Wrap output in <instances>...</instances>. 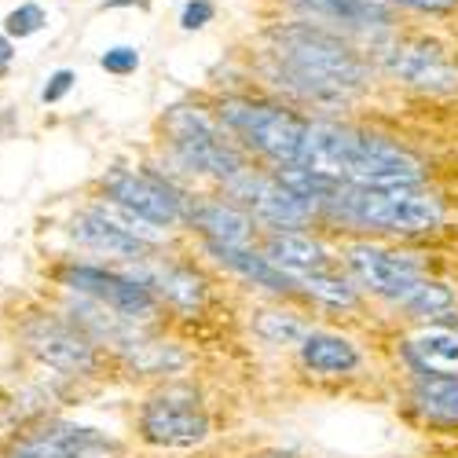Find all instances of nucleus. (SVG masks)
Returning <instances> with one entry per match:
<instances>
[{"instance_id": "nucleus-1", "label": "nucleus", "mask_w": 458, "mask_h": 458, "mask_svg": "<svg viewBox=\"0 0 458 458\" xmlns=\"http://www.w3.org/2000/svg\"><path fill=\"white\" fill-rule=\"evenodd\" d=\"M297 165L327 173L341 183H367V187H407L426 180L422 162L407 147L334 122H309Z\"/></svg>"}, {"instance_id": "nucleus-2", "label": "nucleus", "mask_w": 458, "mask_h": 458, "mask_svg": "<svg viewBox=\"0 0 458 458\" xmlns=\"http://www.w3.org/2000/svg\"><path fill=\"white\" fill-rule=\"evenodd\" d=\"M276 59V85L312 103H341L352 89L367 85V63L356 59L337 37L312 26L279 30Z\"/></svg>"}, {"instance_id": "nucleus-3", "label": "nucleus", "mask_w": 458, "mask_h": 458, "mask_svg": "<svg viewBox=\"0 0 458 458\" xmlns=\"http://www.w3.org/2000/svg\"><path fill=\"white\" fill-rule=\"evenodd\" d=\"M319 216L341 220L349 227H360V232L414 239V235H433L437 227H444L447 209L444 199L426 191L422 183H407V187L341 183L319 206Z\"/></svg>"}, {"instance_id": "nucleus-4", "label": "nucleus", "mask_w": 458, "mask_h": 458, "mask_svg": "<svg viewBox=\"0 0 458 458\" xmlns=\"http://www.w3.org/2000/svg\"><path fill=\"white\" fill-rule=\"evenodd\" d=\"M216 118L253 155L268 158L276 165H297L304 132H309V122L301 114L276 103H257V99H224Z\"/></svg>"}, {"instance_id": "nucleus-5", "label": "nucleus", "mask_w": 458, "mask_h": 458, "mask_svg": "<svg viewBox=\"0 0 458 458\" xmlns=\"http://www.w3.org/2000/svg\"><path fill=\"white\" fill-rule=\"evenodd\" d=\"M165 132L173 136L176 158L191 173H202V176L227 183L235 173H242L250 165L242 150L227 140L232 132L220 125V118L213 122L199 106H173L165 118Z\"/></svg>"}, {"instance_id": "nucleus-6", "label": "nucleus", "mask_w": 458, "mask_h": 458, "mask_svg": "<svg viewBox=\"0 0 458 458\" xmlns=\"http://www.w3.org/2000/svg\"><path fill=\"white\" fill-rule=\"evenodd\" d=\"M140 437L150 447H165V451H191L202 447L213 433V418L202 403V396L187 386H165L140 407Z\"/></svg>"}, {"instance_id": "nucleus-7", "label": "nucleus", "mask_w": 458, "mask_h": 458, "mask_svg": "<svg viewBox=\"0 0 458 458\" xmlns=\"http://www.w3.org/2000/svg\"><path fill=\"white\" fill-rule=\"evenodd\" d=\"M341 264L345 272L356 279V286L386 304H396L429 276L426 260L411 253V250H393V246H381V242H349L341 246Z\"/></svg>"}, {"instance_id": "nucleus-8", "label": "nucleus", "mask_w": 458, "mask_h": 458, "mask_svg": "<svg viewBox=\"0 0 458 458\" xmlns=\"http://www.w3.org/2000/svg\"><path fill=\"white\" fill-rule=\"evenodd\" d=\"M59 283L78 297H92L106 304V309H114L132 323H150L162 309L158 293L143 286L140 279H132L129 272H106V268H96V264H66L59 272Z\"/></svg>"}, {"instance_id": "nucleus-9", "label": "nucleus", "mask_w": 458, "mask_h": 458, "mask_svg": "<svg viewBox=\"0 0 458 458\" xmlns=\"http://www.w3.org/2000/svg\"><path fill=\"white\" fill-rule=\"evenodd\" d=\"M227 199L239 202L242 209H250L257 216V224L264 227H309L316 220V206L304 202L293 187H286L279 176L257 173V169H242L224 183Z\"/></svg>"}, {"instance_id": "nucleus-10", "label": "nucleus", "mask_w": 458, "mask_h": 458, "mask_svg": "<svg viewBox=\"0 0 458 458\" xmlns=\"http://www.w3.org/2000/svg\"><path fill=\"white\" fill-rule=\"evenodd\" d=\"M22 341L37 360L63 370V374H92L96 363H99L96 337L85 334L73 319L30 316L22 323Z\"/></svg>"}, {"instance_id": "nucleus-11", "label": "nucleus", "mask_w": 458, "mask_h": 458, "mask_svg": "<svg viewBox=\"0 0 458 458\" xmlns=\"http://www.w3.org/2000/svg\"><path fill=\"white\" fill-rule=\"evenodd\" d=\"M103 191L110 202H118L147 220H155L158 227H180L187 216V195L169 180L155 173H132V169H110L103 176Z\"/></svg>"}, {"instance_id": "nucleus-12", "label": "nucleus", "mask_w": 458, "mask_h": 458, "mask_svg": "<svg viewBox=\"0 0 458 458\" xmlns=\"http://www.w3.org/2000/svg\"><path fill=\"white\" fill-rule=\"evenodd\" d=\"M8 458H122V444L73 422H45L8 447Z\"/></svg>"}, {"instance_id": "nucleus-13", "label": "nucleus", "mask_w": 458, "mask_h": 458, "mask_svg": "<svg viewBox=\"0 0 458 458\" xmlns=\"http://www.w3.org/2000/svg\"><path fill=\"white\" fill-rule=\"evenodd\" d=\"M202 250H206V257H209L213 264H220L224 272L239 276L246 286H257V290L272 293V297H279V301H301L297 279L286 276L260 246H232V242L202 239Z\"/></svg>"}, {"instance_id": "nucleus-14", "label": "nucleus", "mask_w": 458, "mask_h": 458, "mask_svg": "<svg viewBox=\"0 0 458 458\" xmlns=\"http://www.w3.org/2000/svg\"><path fill=\"white\" fill-rule=\"evenodd\" d=\"M132 279H140L143 286H150L158 293V301L173 304L180 312H202V304L209 297L206 279L191 268V264L180 260H165V257H143V260H129L125 268Z\"/></svg>"}, {"instance_id": "nucleus-15", "label": "nucleus", "mask_w": 458, "mask_h": 458, "mask_svg": "<svg viewBox=\"0 0 458 458\" xmlns=\"http://www.w3.org/2000/svg\"><path fill=\"white\" fill-rule=\"evenodd\" d=\"M183 224L195 227L202 239H213V242H232V246L260 242L257 216L232 199H187Z\"/></svg>"}, {"instance_id": "nucleus-16", "label": "nucleus", "mask_w": 458, "mask_h": 458, "mask_svg": "<svg viewBox=\"0 0 458 458\" xmlns=\"http://www.w3.org/2000/svg\"><path fill=\"white\" fill-rule=\"evenodd\" d=\"M381 66H386L393 78H400L403 85H414L422 92H454L458 89V66H451L437 45L389 48L381 55Z\"/></svg>"}, {"instance_id": "nucleus-17", "label": "nucleus", "mask_w": 458, "mask_h": 458, "mask_svg": "<svg viewBox=\"0 0 458 458\" xmlns=\"http://www.w3.org/2000/svg\"><path fill=\"white\" fill-rule=\"evenodd\" d=\"M257 246L293 279L309 276V272H323V268H330V264H337L334 250L323 239H316L312 232H304V227H264Z\"/></svg>"}, {"instance_id": "nucleus-18", "label": "nucleus", "mask_w": 458, "mask_h": 458, "mask_svg": "<svg viewBox=\"0 0 458 458\" xmlns=\"http://www.w3.org/2000/svg\"><path fill=\"white\" fill-rule=\"evenodd\" d=\"M297 360L304 370L319 377H345L363 367V352L352 337L334 334V330H316V327L297 345Z\"/></svg>"}, {"instance_id": "nucleus-19", "label": "nucleus", "mask_w": 458, "mask_h": 458, "mask_svg": "<svg viewBox=\"0 0 458 458\" xmlns=\"http://www.w3.org/2000/svg\"><path fill=\"white\" fill-rule=\"evenodd\" d=\"M70 239L81 242V246H89V250H96V253L118 257V260H125V264H129V260H143L150 250H155V246H147L143 239H136L132 232H125L122 224H114L110 216H103L96 206L73 216Z\"/></svg>"}, {"instance_id": "nucleus-20", "label": "nucleus", "mask_w": 458, "mask_h": 458, "mask_svg": "<svg viewBox=\"0 0 458 458\" xmlns=\"http://www.w3.org/2000/svg\"><path fill=\"white\" fill-rule=\"evenodd\" d=\"M411 407L433 426H458V370L414 374Z\"/></svg>"}, {"instance_id": "nucleus-21", "label": "nucleus", "mask_w": 458, "mask_h": 458, "mask_svg": "<svg viewBox=\"0 0 458 458\" xmlns=\"http://www.w3.org/2000/svg\"><path fill=\"white\" fill-rule=\"evenodd\" d=\"M297 8L312 19L345 26V30H389L393 15L377 0H297Z\"/></svg>"}, {"instance_id": "nucleus-22", "label": "nucleus", "mask_w": 458, "mask_h": 458, "mask_svg": "<svg viewBox=\"0 0 458 458\" xmlns=\"http://www.w3.org/2000/svg\"><path fill=\"white\" fill-rule=\"evenodd\" d=\"M297 286H301L304 301L319 304V309H334V312H352L363 301V290L356 286V279L349 272H341L337 264H330V268H323V272L301 276Z\"/></svg>"}, {"instance_id": "nucleus-23", "label": "nucleus", "mask_w": 458, "mask_h": 458, "mask_svg": "<svg viewBox=\"0 0 458 458\" xmlns=\"http://www.w3.org/2000/svg\"><path fill=\"white\" fill-rule=\"evenodd\" d=\"M403 349H407V360L414 363V374L458 370V330L447 323H433L426 330H418Z\"/></svg>"}, {"instance_id": "nucleus-24", "label": "nucleus", "mask_w": 458, "mask_h": 458, "mask_svg": "<svg viewBox=\"0 0 458 458\" xmlns=\"http://www.w3.org/2000/svg\"><path fill=\"white\" fill-rule=\"evenodd\" d=\"M309 330H312L309 312L286 309V304H279V309H260L253 316V334L272 349H297L301 341L309 337Z\"/></svg>"}, {"instance_id": "nucleus-25", "label": "nucleus", "mask_w": 458, "mask_h": 458, "mask_svg": "<svg viewBox=\"0 0 458 458\" xmlns=\"http://www.w3.org/2000/svg\"><path fill=\"white\" fill-rule=\"evenodd\" d=\"M400 312H407L411 319H422V323H451L454 309H458V293L444 283V279H433L426 276L422 283H418L400 304Z\"/></svg>"}, {"instance_id": "nucleus-26", "label": "nucleus", "mask_w": 458, "mask_h": 458, "mask_svg": "<svg viewBox=\"0 0 458 458\" xmlns=\"http://www.w3.org/2000/svg\"><path fill=\"white\" fill-rule=\"evenodd\" d=\"M45 26V12H41V4H22V8H15L8 19H4V30H8V37H30V33H37Z\"/></svg>"}, {"instance_id": "nucleus-27", "label": "nucleus", "mask_w": 458, "mask_h": 458, "mask_svg": "<svg viewBox=\"0 0 458 458\" xmlns=\"http://www.w3.org/2000/svg\"><path fill=\"white\" fill-rule=\"evenodd\" d=\"M99 66H103L106 73H118V78H125V73H136V66H140V52L129 48V45L106 48V52L99 55Z\"/></svg>"}, {"instance_id": "nucleus-28", "label": "nucleus", "mask_w": 458, "mask_h": 458, "mask_svg": "<svg viewBox=\"0 0 458 458\" xmlns=\"http://www.w3.org/2000/svg\"><path fill=\"white\" fill-rule=\"evenodd\" d=\"M209 19H213V4H209V0H187L183 15H180V26L183 30H202Z\"/></svg>"}, {"instance_id": "nucleus-29", "label": "nucleus", "mask_w": 458, "mask_h": 458, "mask_svg": "<svg viewBox=\"0 0 458 458\" xmlns=\"http://www.w3.org/2000/svg\"><path fill=\"white\" fill-rule=\"evenodd\" d=\"M73 81H78V78H73V70H55L52 78H48V85L41 89V99H45V103H59V99L73 89Z\"/></svg>"}, {"instance_id": "nucleus-30", "label": "nucleus", "mask_w": 458, "mask_h": 458, "mask_svg": "<svg viewBox=\"0 0 458 458\" xmlns=\"http://www.w3.org/2000/svg\"><path fill=\"white\" fill-rule=\"evenodd\" d=\"M393 4H407V8H418V12H451L458 0H393Z\"/></svg>"}, {"instance_id": "nucleus-31", "label": "nucleus", "mask_w": 458, "mask_h": 458, "mask_svg": "<svg viewBox=\"0 0 458 458\" xmlns=\"http://www.w3.org/2000/svg\"><path fill=\"white\" fill-rule=\"evenodd\" d=\"M246 458H297V454L293 451H283V447H260V451H253Z\"/></svg>"}, {"instance_id": "nucleus-32", "label": "nucleus", "mask_w": 458, "mask_h": 458, "mask_svg": "<svg viewBox=\"0 0 458 458\" xmlns=\"http://www.w3.org/2000/svg\"><path fill=\"white\" fill-rule=\"evenodd\" d=\"M12 55H15V52H12V41H8V37H0V66H8Z\"/></svg>"}, {"instance_id": "nucleus-33", "label": "nucleus", "mask_w": 458, "mask_h": 458, "mask_svg": "<svg viewBox=\"0 0 458 458\" xmlns=\"http://www.w3.org/2000/svg\"><path fill=\"white\" fill-rule=\"evenodd\" d=\"M122 4H143V0H103V8H122Z\"/></svg>"}, {"instance_id": "nucleus-34", "label": "nucleus", "mask_w": 458, "mask_h": 458, "mask_svg": "<svg viewBox=\"0 0 458 458\" xmlns=\"http://www.w3.org/2000/svg\"><path fill=\"white\" fill-rule=\"evenodd\" d=\"M447 327H454V330H458V312H454V316H451V323H447Z\"/></svg>"}]
</instances>
